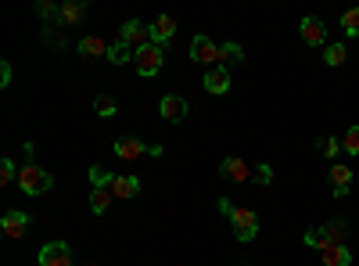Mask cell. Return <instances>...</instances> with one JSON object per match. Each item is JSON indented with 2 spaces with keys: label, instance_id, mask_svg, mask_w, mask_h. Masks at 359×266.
<instances>
[{
  "label": "cell",
  "instance_id": "cell-1",
  "mask_svg": "<svg viewBox=\"0 0 359 266\" xmlns=\"http://www.w3.org/2000/svg\"><path fill=\"white\" fill-rule=\"evenodd\" d=\"M345 234H348V223L345 220H331V223H323L320 230H309L306 238H302V245L306 248H331V245H345Z\"/></svg>",
  "mask_w": 359,
  "mask_h": 266
},
{
  "label": "cell",
  "instance_id": "cell-2",
  "mask_svg": "<svg viewBox=\"0 0 359 266\" xmlns=\"http://www.w3.org/2000/svg\"><path fill=\"white\" fill-rule=\"evenodd\" d=\"M18 187H22L25 194L40 198V194H50V187H54V176H50L47 169H40L36 162H25V166H22V173H18Z\"/></svg>",
  "mask_w": 359,
  "mask_h": 266
},
{
  "label": "cell",
  "instance_id": "cell-3",
  "mask_svg": "<svg viewBox=\"0 0 359 266\" xmlns=\"http://www.w3.org/2000/svg\"><path fill=\"white\" fill-rule=\"evenodd\" d=\"M230 227H233L237 241H255L259 238V216L248 209V205H237L233 216H230Z\"/></svg>",
  "mask_w": 359,
  "mask_h": 266
},
{
  "label": "cell",
  "instance_id": "cell-4",
  "mask_svg": "<svg viewBox=\"0 0 359 266\" xmlns=\"http://www.w3.org/2000/svg\"><path fill=\"white\" fill-rule=\"evenodd\" d=\"M162 62H165V47H155V44H147V47H140V51H137V58H133V65H137V72H140L144 79H151V76H158Z\"/></svg>",
  "mask_w": 359,
  "mask_h": 266
},
{
  "label": "cell",
  "instance_id": "cell-5",
  "mask_svg": "<svg viewBox=\"0 0 359 266\" xmlns=\"http://www.w3.org/2000/svg\"><path fill=\"white\" fill-rule=\"evenodd\" d=\"M118 44H126L130 51H140L151 44V25H144L140 18H130L123 22V29H118Z\"/></svg>",
  "mask_w": 359,
  "mask_h": 266
},
{
  "label": "cell",
  "instance_id": "cell-6",
  "mask_svg": "<svg viewBox=\"0 0 359 266\" xmlns=\"http://www.w3.org/2000/svg\"><path fill=\"white\" fill-rule=\"evenodd\" d=\"M191 58H194L198 65H208V69H216V65L223 62V54H219V44H216V40H208L205 33L191 40Z\"/></svg>",
  "mask_w": 359,
  "mask_h": 266
},
{
  "label": "cell",
  "instance_id": "cell-7",
  "mask_svg": "<svg viewBox=\"0 0 359 266\" xmlns=\"http://www.w3.org/2000/svg\"><path fill=\"white\" fill-rule=\"evenodd\" d=\"M40 266H76L72 259V248L65 241H47L40 248Z\"/></svg>",
  "mask_w": 359,
  "mask_h": 266
},
{
  "label": "cell",
  "instance_id": "cell-8",
  "mask_svg": "<svg viewBox=\"0 0 359 266\" xmlns=\"http://www.w3.org/2000/svg\"><path fill=\"white\" fill-rule=\"evenodd\" d=\"M298 33H302V40L309 47H327V25L316 15H306L302 22H298Z\"/></svg>",
  "mask_w": 359,
  "mask_h": 266
},
{
  "label": "cell",
  "instance_id": "cell-9",
  "mask_svg": "<svg viewBox=\"0 0 359 266\" xmlns=\"http://www.w3.org/2000/svg\"><path fill=\"white\" fill-rule=\"evenodd\" d=\"M108 187H111L115 201H130V198H137V194H140V180H137L133 173H115Z\"/></svg>",
  "mask_w": 359,
  "mask_h": 266
},
{
  "label": "cell",
  "instance_id": "cell-10",
  "mask_svg": "<svg viewBox=\"0 0 359 266\" xmlns=\"http://www.w3.org/2000/svg\"><path fill=\"white\" fill-rule=\"evenodd\" d=\"M158 112L165 115L169 123H184L187 112H191V105H187V98H180V94H165V98L158 101Z\"/></svg>",
  "mask_w": 359,
  "mask_h": 266
},
{
  "label": "cell",
  "instance_id": "cell-11",
  "mask_svg": "<svg viewBox=\"0 0 359 266\" xmlns=\"http://www.w3.org/2000/svg\"><path fill=\"white\" fill-rule=\"evenodd\" d=\"M219 173L226 176V180H233V184L252 180V166H248L245 159H237V155H226V159L219 162Z\"/></svg>",
  "mask_w": 359,
  "mask_h": 266
},
{
  "label": "cell",
  "instance_id": "cell-12",
  "mask_svg": "<svg viewBox=\"0 0 359 266\" xmlns=\"http://www.w3.org/2000/svg\"><path fill=\"white\" fill-rule=\"evenodd\" d=\"M352 176H355V173H352L348 166H341V162H334V166H331L327 180H331V194H334V198H345V194L352 191Z\"/></svg>",
  "mask_w": 359,
  "mask_h": 266
},
{
  "label": "cell",
  "instance_id": "cell-13",
  "mask_svg": "<svg viewBox=\"0 0 359 266\" xmlns=\"http://www.w3.org/2000/svg\"><path fill=\"white\" fill-rule=\"evenodd\" d=\"M172 36H176V18H172V15H158V18L151 22V44H155V47H165Z\"/></svg>",
  "mask_w": 359,
  "mask_h": 266
},
{
  "label": "cell",
  "instance_id": "cell-14",
  "mask_svg": "<svg viewBox=\"0 0 359 266\" xmlns=\"http://www.w3.org/2000/svg\"><path fill=\"white\" fill-rule=\"evenodd\" d=\"M115 155L126 159V162H133V159H140V155H151V144H140L137 137H123V140H115Z\"/></svg>",
  "mask_w": 359,
  "mask_h": 266
},
{
  "label": "cell",
  "instance_id": "cell-15",
  "mask_svg": "<svg viewBox=\"0 0 359 266\" xmlns=\"http://www.w3.org/2000/svg\"><path fill=\"white\" fill-rule=\"evenodd\" d=\"M0 230L8 234V238H25V230H29V216L22 209H11L4 213V220H0Z\"/></svg>",
  "mask_w": 359,
  "mask_h": 266
},
{
  "label": "cell",
  "instance_id": "cell-16",
  "mask_svg": "<svg viewBox=\"0 0 359 266\" xmlns=\"http://www.w3.org/2000/svg\"><path fill=\"white\" fill-rule=\"evenodd\" d=\"M205 91L208 94H226L230 91V72H226V65H216V69H208L205 72Z\"/></svg>",
  "mask_w": 359,
  "mask_h": 266
},
{
  "label": "cell",
  "instance_id": "cell-17",
  "mask_svg": "<svg viewBox=\"0 0 359 266\" xmlns=\"http://www.w3.org/2000/svg\"><path fill=\"white\" fill-rule=\"evenodd\" d=\"M108 51H111V44L101 40V36H83L79 40V54L83 58H108Z\"/></svg>",
  "mask_w": 359,
  "mask_h": 266
},
{
  "label": "cell",
  "instance_id": "cell-18",
  "mask_svg": "<svg viewBox=\"0 0 359 266\" xmlns=\"http://www.w3.org/2000/svg\"><path fill=\"white\" fill-rule=\"evenodd\" d=\"M111 201H115L111 187H94V191H90V213H94V216H104Z\"/></svg>",
  "mask_w": 359,
  "mask_h": 266
},
{
  "label": "cell",
  "instance_id": "cell-19",
  "mask_svg": "<svg viewBox=\"0 0 359 266\" xmlns=\"http://www.w3.org/2000/svg\"><path fill=\"white\" fill-rule=\"evenodd\" d=\"M323 266H352L348 245H331V248H323Z\"/></svg>",
  "mask_w": 359,
  "mask_h": 266
},
{
  "label": "cell",
  "instance_id": "cell-20",
  "mask_svg": "<svg viewBox=\"0 0 359 266\" xmlns=\"http://www.w3.org/2000/svg\"><path fill=\"white\" fill-rule=\"evenodd\" d=\"M83 15H86V4H83V0H65V4H62V15H57V22H62V25H76Z\"/></svg>",
  "mask_w": 359,
  "mask_h": 266
},
{
  "label": "cell",
  "instance_id": "cell-21",
  "mask_svg": "<svg viewBox=\"0 0 359 266\" xmlns=\"http://www.w3.org/2000/svg\"><path fill=\"white\" fill-rule=\"evenodd\" d=\"M323 62L331 65V69L345 65V62H348V47H345V44H327V47H323Z\"/></svg>",
  "mask_w": 359,
  "mask_h": 266
},
{
  "label": "cell",
  "instance_id": "cell-22",
  "mask_svg": "<svg viewBox=\"0 0 359 266\" xmlns=\"http://www.w3.org/2000/svg\"><path fill=\"white\" fill-rule=\"evenodd\" d=\"M219 54H223V65H241L245 62V51H241V44H219Z\"/></svg>",
  "mask_w": 359,
  "mask_h": 266
},
{
  "label": "cell",
  "instance_id": "cell-23",
  "mask_svg": "<svg viewBox=\"0 0 359 266\" xmlns=\"http://www.w3.org/2000/svg\"><path fill=\"white\" fill-rule=\"evenodd\" d=\"M133 58H137V51H130L126 44H111V51H108L111 65H126V62H133Z\"/></svg>",
  "mask_w": 359,
  "mask_h": 266
},
{
  "label": "cell",
  "instance_id": "cell-24",
  "mask_svg": "<svg viewBox=\"0 0 359 266\" xmlns=\"http://www.w3.org/2000/svg\"><path fill=\"white\" fill-rule=\"evenodd\" d=\"M94 112L101 115V119H111V115L118 112V105H115V98H108V94H97V98H94Z\"/></svg>",
  "mask_w": 359,
  "mask_h": 266
},
{
  "label": "cell",
  "instance_id": "cell-25",
  "mask_svg": "<svg viewBox=\"0 0 359 266\" xmlns=\"http://www.w3.org/2000/svg\"><path fill=\"white\" fill-rule=\"evenodd\" d=\"M341 29H345V36H359V8H348L341 15Z\"/></svg>",
  "mask_w": 359,
  "mask_h": 266
},
{
  "label": "cell",
  "instance_id": "cell-26",
  "mask_svg": "<svg viewBox=\"0 0 359 266\" xmlns=\"http://www.w3.org/2000/svg\"><path fill=\"white\" fill-rule=\"evenodd\" d=\"M341 147H345L348 155H355V159H359V126H348V130H345V137H341Z\"/></svg>",
  "mask_w": 359,
  "mask_h": 266
},
{
  "label": "cell",
  "instance_id": "cell-27",
  "mask_svg": "<svg viewBox=\"0 0 359 266\" xmlns=\"http://www.w3.org/2000/svg\"><path fill=\"white\" fill-rule=\"evenodd\" d=\"M316 147H320V155H323V159H338V152H345V147H341L334 137H320Z\"/></svg>",
  "mask_w": 359,
  "mask_h": 266
},
{
  "label": "cell",
  "instance_id": "cell-28",
  "mask_svg": "<svg viewBox=\"0 0 359 266\" xmlns=\"http://www.w3.org/2000/svg\"><path fill=\"white\" fill-rule=\"evenodd\" d=\"M111 176H115V173H108L104 166H90V184H94V187H108Z\"/></svg>",
  "mask_w": 359,
  "mask_h": 266
},
{
  "label": "cell",
  "instance_id": "cell-29",
  "mask_svg": "<svg viewBox=\"0 0 359 266\" xmlns=\"http://www.w3.org/2000/svg\"><path fill=\"white\" fill-rule=\"evenodd\" d=\"M0 184H18V169H15V162L11 159H4V162H0Z\"/></svg>",
  "mask_w": 359,
  "mask_h": 266
},
{
  "label": "cell",
  "instance_id": "cell-30",
  "mask_svg": "<svg viewBox=\"0 0 359 266\" xmlns=\"http://www.w3.org/2000/svg\"><path fill=\"white\" fill-rule=\"evenodd\" d=\"M36 11H40V18L54 22L57 15H62V4H54V0H40V4H36Z\"/></svg>",
  "mask_w": 359,
  "mask_h": 266
},
{
  "label": "cell",
  "instance_id": "cell-31",
  "mask_svg": "<svg viewBox=\"0 0 359 266\" xmlns=\"http://www.w3.org/2000/svg\"><path fill=\"white\" fill-rule=\"evenodd\" d=\"M255 180H259V184H269V180H273V169H269V166L262 162V166L255 169Z\"/></svg>",
  "mask_w": 359,
  "mask_h": 266
},
{
  "label": "cell",
  "instance_id": "cell-32",
  "mask_svg": "<svg viewBox=\"0 0 359 266\" xmlns=\"http://www.w3.org/2000/svg\"><path fill=\"white\" fill-rule=\"evenodd\" d=\"M216 205H219V213H223L226 220H230V216H233V209H237V205H233V198H219Z\"/></svg>",
  "mask_w": 359,
  "mask_h": 266
},
{
  "label": "cell",
  "instance_id": "cell-33",
  "mask_svg": "<svg viewBox=\"0 0 359 266\" xmlns=\"http://www.w3.org/2000/svg\"><path fill=\"white\" fill-rule=\"evenodd\" d=\"M11 83V62H0V86Z\"/></svg>",
  "mask_w": 359,
  "mask_h": 266
}]
</instances>
